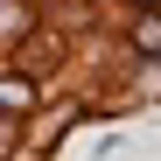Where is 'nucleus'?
I'll list each match as a JSON object with an SVG mask.
<instances>
[{
    "mask_svg": "<svg viewBox=\"0 0 161 161\" xmlns=\"http://www.w3.org/2000/svg\"><path fill=\"white\" fill-rule=\"evenodd\" d=\"M0 112H28V84H0Z\"/></svg>",
    "mask_w": 161,
    "mask_h": 161,
    "instance_id": "nucleus-1",
    "label": "nucleus"
},
{
    "mask_svg": "<svg viewBox=\"0 0 161 161\" xmlns=\"http://www.w3.org/2000/svg\"><path fill=\"white\" fill-rule=\"evenodd\" d=\"M140 42H147L154 56H161V21H147V28H140Z\"/></svg>",
    "mask_w": 161,
    "mask_h": 161,
    "instance_id": "nucleus-2",
    "label": "nucleus"
}]
</instances>
